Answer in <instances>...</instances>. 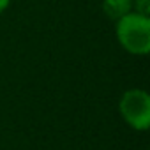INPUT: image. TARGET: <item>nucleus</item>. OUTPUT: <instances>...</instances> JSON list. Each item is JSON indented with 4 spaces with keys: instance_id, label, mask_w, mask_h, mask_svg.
I'll list each match as a JSON object with an SVG mask.
<instances>
[{
    "instance_id": "2",
    "label": "nucleus",
    "mask_w": 150,
    "mask_h": 150,
    "mask_svg": "<svg viewBox=\"0 0 150 150\" xmlns=\"http://www.w3.org/2000/svg\"><path fill=\"white\" fill-rule=\"evenodd\" d=\"M120 115L136 131H146L150 125V96L145 90H127L120 99Z\"/></svg>"
},
{
    "instance_id": "3",
    "label": "nucleus",
    "mask_w": 150,
    "mask_h": 150,
    "mask_svg": "<svg viewBox=\"0 0 150 150\" xmlns=\"http://www.w3.org/2000/svg\"><path fill=\"white\" fill-rule=\"evenodd\" d=\"M103 11L108 18L117 21L132 13V0H103Z\"/></svg>"
},
{
    "instance_id": "1",
    "label": "nucleus",
    "mask_w": 150,
    "mask_h": 150,
    "mask_svg": "<svg viewBox=\"0 0 150 150\" xmlns=\"http://www.w3.org/2000/svg\"><path fill=\"white\" fill-rule=\"evenodd\" d=\"M117 39L124 50L132 55H146L150 51V18L129 13L117 20Z\"/></svg>"
},
{
    "instance_id": "4",
    "label": "nucleus",
    "mask_w": 150,
    "mask_h": 150,
    "mask_svg": "<svg viewBox=\"0 0 150 150\" xmlns=\"http://www.w3.org/2000/svg\"><path fill=\"white\" fill-rule=\"evenodd\" d=\"M132 7H136L134 13L148 16L150 14V0H132Z\"/></svg>"
},
{
    "instance_id": "5",
    "label": "nucleus",
    "mask_w": 150,
    "mask_h": 150,
    "mask_svg": "<svg viewBox=\"0 0 150 150\" xmlns=\"http://www.w3.org/2000/svg\"><path fill=\"white\" fill-rule=\"evenodd\" d=\"M11 4V0H0V13H4Z\"/></svg>"
}]
</instances>
